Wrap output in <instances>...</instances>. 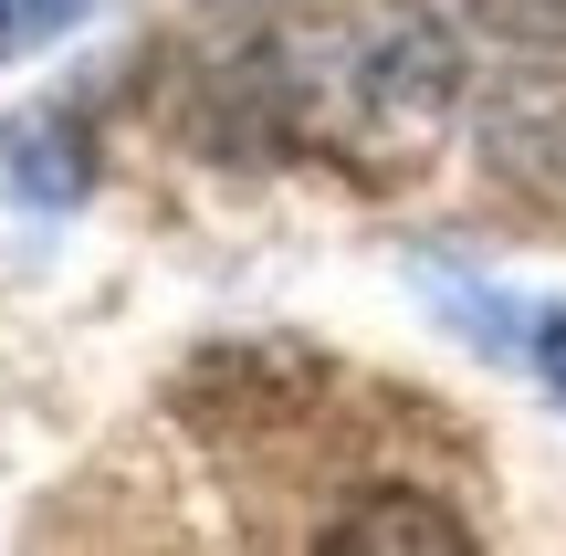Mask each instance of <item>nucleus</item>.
<instances>
[{
	"label": "nucleus",
	"mask_w": 566,
	"mask_h": 556,
	"mask_svg": "<svg viewBox=\"0 0 566 556\" xmlns=\"http://www.w3.org/2000/svg\"><path fill=\"white\" fill-rule=\"evenodd\" d=\"M231 147L315 158L346 179H409L462 116V42L420 0H315L283 11L210 74Z\"/></svg>",
	"instance_id": "1"
},
{
	"label": "nucleus",
	"mask_w": 566,
	"mask_h": 556,
	"mask_svg": "<svg viewBox=\"0 0 566 556\" xmlns=\"http://www.w3.org/2000/svg\"><path fill=\"white\" fill-rule=\"evenodd\" d=\"M483 158L514 189H546L566 200V63H525L483 95Z\"/></svg>",
	"instance_id": "2"
},
{
	"label": "nucleus",
	"mask_w": 566,
	"mask_h": 556,
	"mask_svg": "<svg viewBox=\"0 0 566 556\" xmlns=\"http://www.w3.org/2000/svg\"><path fill=\"white\" fill-rule=\"evenodd\" d=\"M430 305H441L462 336H483L493 357L535 368V378L566 399V305H514V294H483L472 273H430Z\"/></svg>",
	"instance_id": "3"
},
{
	"label": "nucleus",
	"mask_w": 566,
	"mask_h": 556,
	"mask_svg": "<svg viewBox=\"0 0 566 556\" xmlns=\"http://www.w3.org/2000/svg\"><path fill=\"white\" fill-rule=\"evenodd\" d=\"M315 546L325 556H472V525L430 494H357Z\"/></svg>",
	"instance_id": "4"
},
{
	"label": "nucleus",
	"mask_w": 566,
	"mask_h": 556,
	"mask_svg": "<svg viewBox=\"0 0 566 556\" xmlns=\"http://www.w3.org/2000/svg\"><path fill=\"white\" fill-rule=\"evenodd\" d=\"M0 168L21 179V200H32V210H63V200H84V168H95V147H84L63 116H21L11 137H0Z\"/></svg>",
	"instance_id": "5"
},
{
	"label": "nucleus",
	"mask_w": 566,
	"mask_h": 556,
	"mask_svg": "<svg viewBox=\"0 0 566 556\" xmlns=\"http://www.w3.org/2000/svg\"><path fill=\"white\" fill-rule=\"evenodd\" d=\"M105 0H0V63L42 53V42H63L74 21H95Z\"/></svg>",
	"instance_id": "6"
},
{
	"label": "nucleus",
	"mask_w": 566,
	"mask_h": 556,
	"mask_svg": "<svg viewBox=\"0 0 566 556\" xmlns=\"http://www.w3.org/2000/svg\"><path fill=\"white\" fill-rule=\"evenodd\" d=\"M493 42H525V53H566V0H462Z\"/></svg>",
	"instance_id": "7"
}]
</instances>
